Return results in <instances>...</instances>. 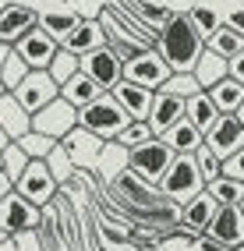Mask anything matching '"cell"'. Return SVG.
<instances>
[{"instance_id":"obj_1","label":"cell","mask_w":244,"mask_h":251,"mask_svg":"<svg viewBox=\"0 0 244 251\" xmlns=\"http://www.w3.org/2000/svg\"><path fill=\"white\" fill-rule=\"evenodd\" d=\"M202 50H205V39L195 32L188 14H177L173 11L167 18V25L156 32V53L167 60L170 71H191Z\"/></svg>"},{"instance_id":"obj_2","label":"cell","mask_w":244,"mask_h":251,"mask_svg":"<svg viewBox=\"0 0 244 251\" xmlns=\"http://www.w3.org/2000/svg\"><path fill=\"white\" fill-rule=\"evenodd\" d=\"M127 124H131V117H127V113L117 106V99H113L110 92L96 96L89 106L78 110V127L92 131V135L103 138V142H117V135H121Z\"/></svg>"},{"instance_id":"obj_3","label":"cell","mask_w":244,"mask_h":251,"mask_svg":"<svg viewBox=\"0 0 244 251\" xmlns=\"http://www.w3.org/2000/svg\"><path fill=\"white\" fill-rule=\"evenodd\" d=\"M170 163H173V149L163 138H149L138 149H127V170L149 184H159V177L170 170Z\"/></svg>"},{"instance_id":"obj_4","label":"cell","mask_w":244,"mask_h":251,"mask_svg":"<svg viewBox=\"0 0 244 251\" xmlns=\"http://www.w3.org/2000/svg\"><path fill=\"white\" fill-rule=\"evenodd\" d=\"M202 188H205V180H202V174H198V166H195L191 156H173L170 170L159 177V191L177 205H184L188 198L198 195Z\"/></svg>"},{"instance_id":"obj_5","label":"cell","mask_w":244,"mask_h":251,"mask_svg":"<svg viewBox=\"0 0 244 251\" xmlns=\"http://www.w3.org/2000/svg\"><path fill=\"white\" fill-rule=\"evenodd\" d=\"M39 226H43V209L39 205H32L18 191L0 198V233L14 237V233H32Z\"/></svg>"},{"instance_id":"obj_6","label":"cell","mask_w":244,"mask_h":251,"mask_svg":"<svg viewBox=\"0 0 244 251\" xmlns=\"http://www.w3.org/2000/svg\"><path fill=\"white\" fill-rule=\"evenodd\" d=\"M57 188L60 184L53 180L50 166H46L43 159H28V166L18 174V180H14V191H18L22 198H28L32 205H39V209H46L57 198Z\"/></svg>"},{"instance_id":"obj_7","label":"cell","mask_w":244,"mask_h":251,"mask_svg":"<svg viewBox=\"0 0 244 251\" xmlns=\"http://www.w3.org/2000/svg\"><path fill=\"white\" fill-rule=\"evenodd\" d=\"M173 71L167 68V60L156 53V46L149 50H138L135 57L124 60V81H131V85H142V89H163V81H167Z\"/></svg>"},{"instance_id":"obj_8","label":"cell","mask_w":244,"mask_h":251,"mask_svg":"<svg viewBox=\"0 0 244 251\" xmlns=\"http://www.w3.org/2000/svg\"><path fill=\"white\" fill-rule=\"evenodd\" d=\"M78 71L85 75L89 81H96L103 92H110V89L124 78V60L113 53L110 46H99V50H92V53L78 57Z\"/></svg>"},{"instance_id":"obj_9","label":"cell","mask_w":244,"mask_h":251,"mask_svg":"<svg viewBox=\"0 0 244 251\" xmlns=\"http://www.w3.org/2000/svg\"><path fill=\"white\" fill-rule=\"evenodd\" d=\"M11 96L18 99V106L32 117V113H39L46 103H53V99L60 96V89H57V81L46 75V71H28V75L18 81V89H14Z\"/></svg>"},{"instance_id":"obj_10","label":"cell","mask_w":244,"mask_h":251,"mask_svg":"<svg viewBox=\"0 0 244 251\" xmlns=\"http://www.w3.org/2000/svg\"><path fill=\"white\" fill-rule=\"evenodd\" d=\"M57 46H60V43H57L53 36H46V32L36 25L32 32H25V36L14 43L11 50L25 60L28 71H46V68H50V60H53V53H57Z\"/></svg>"},{"instance_id":"obj_11","label":"cell","mask_w":244,"mask_h":251,"mask_svg":"<svg viewBox=\"0 0 244 251\" xmlns=\"http://www.w3.org/2000/svg\"><path fill=\"white\" fill-rule=\"evenodd\" d=\"M78 124V110L71 103H64V99L57 96L53 103H46L39 113H32V131H39V135H50V138H64L68 131Z\"/></svg>"},{"instance_id":"obj_12","label":"cell","mask_w":244,"mask_h":251,"mask_svg":"<svg viewBox=\"0 0 244 251\" xmlns=\"http://www.w3.org/2000/svg\"><path fill=\"white\" fill-rule=\"evenodd\" d=\"M39 25V11L32 4H22V0H14V4H4L0 7V43L14 46L25 32H32Z\"/></svg>"},{"instance_id":"obj_13","label":"cell","mask_w":244,"mask_h":251,"mask_svg":"<svg viewBox=\"0 0 244 251\" xmlns=\"http://www.w3.org/2000/svg\"><path fill=\"white\" fill-rule=\"evenodd\" d=\"M205 237L223 244L226 251H234L244 241V212L237 205H220L216 216H213V223L205 226Z\"/></svg>"},{"instance_id":"obj_14","label":"cell","mask_w":244,"mask_h":251,"mask_svg":"<svg viewBox=\"0 0 244 251\" xmlns=\"http://www.w3.org/2000/svg\"><path fill=\"white\" fill-rule=\"evenodd\" d=\"M103 138H96L92 131H85V127H71L68 135L60 138V149L68 152V159L74 163V170H85V166H96V159H99V152H103Z\"/></svg>"},{"instance_id":"obj_15","label":"cell","mask_w":244,"mask_h":251,"mask_svg":"<svg viewBox=\"0 0 244 251\" xmlns=\"http://www.w3.org/2000/svg\"><path fill=\"white\" fill-rule=\"evenodd\" d=\"M213 152L220 156V159H226V156H234L237 149L244 145V127H241V121L230 113V117H220V121L205 131V138H202Z\"/></svg>"},{"instance_id":"obj_16","label":"cell","mask_w":244,"mask_h":251,"mask_svg":"<svg viewBox=\"0 0 244 251\" xmlns=\"http://www.w3.org/2000/svg\"><path fill=\"white\" fill-rule=\"evenodd\" d=\"M99 46H106V32H103L99 18H81L74 25V32H68V36L60 39V50H68L74 57H85L92 50H99Z\"/></svg>"},{"instance_id":"obj_17","label":"cell","mask_w":244,"mask_h":251,"mask_svg":"<svg viewBox=\"0 0 244 251\" xmlns=\"http://www.w3.org/2000/svg\"><path fill=\"white\" fill-rule=\"evenodd\" d=\"M184 117V99L181 96H170V92H156L152 96V110L145 117V124H149L152 138H159L167 127H173L177 121Z\"/></svg>"},{"instance_id":"obj_18","label":"cell","mask_w":244,"mask_h":251,"mask_svg":"<svg viewBox=\"0 0 244 251\" xmlns=\"http://www.w3.org/2000/svg\"><path fill=\"white\" fill-rule=\"evenodd\" d=\"M110 96L117 99V106L131 117V121H145L149 117V110H152V89H142V85H131V81H117V85L110 89Z\"/></svg>"},{"instance_id":"obj_19","label":"cell","mask_w":244,"mask_h":251,"mask_svg":"<svg viewBox=\"0 0 244 251\" xmlns=\"http://www.w3.org/2000/svg\"><path fill=\"white\" fill-rule=\"evenodd\" d=\"M216 209H220V202H216V198L202 188L198 195H191L188 202L181 205V223H184L188 230H195V233H205V226L213 223Z\"/></svg>"},{"instance_id":"obj_20","label":"cell","mask_w":244,"mask_h":251,"mask_svg":"<svg viewBox=\"0 0 244 251\" xmlns=\"http://www.w3.org/2000/svg\"><path fill=\"white\" fill-rule=\"evenodd\" d=\"M209 92V99H213V106H216V113L220 117H230V113H237L241 110V103H244V85L237 78H230L226 75L223 81H216L213 89H205Z\"/></svg>"},{"instance_id":"obj_21","label":"cell","mask_w":244,"mask_h":251,"mask_svg":"<svg viewBox=\"0 0 244 251\" xmlns=\"http://www.w3.org/2000/svg\"><path fill=\"white\" fill-rule=\"evenodd\" d=\"M159 138H163V142H167V145L173 149V156H191L195 149L202 145V131L195 127L191 121H184V117H181V121H177L173 127H167Z\"/></svg>"},{"instance_id":"obj_22","label":"cell","mask_w":244,"mask_h":251,"mask_svg":"<svg viewBox=\"0 0 244 251\" xmlns=\"http://www.w3.org/2000/svg\"><path fill=\"white\" fill-rule=\"evenodd\" d=\"M0 127H4V135L14 142V138H22L25 131L32 127V117L18 106V99H14L11 92L0 96Z\"/></svg>"},{"instance_id":"obj_23","label":"cell","mask_w":244,"mask_h":251,"mask_svg":"<svg viewBox=\"0 0 244 251\" xmlns=\"http://www.w3.org/2000/svg\"><path fill=\"white\" fill-rule=\"evenodd\" d=\"M184 121H191L195 127H198V131H202V138H205V131L220 121V113H216V106H213V99H209L205 89L184 99Z\"/></svg>"},{"instance_id":"obj_24","label":"cell","mask_w":244,"mask_h":251,"mask_svg":"<svg viewBox=\"0 0 244 251\" xmlns=\"http://www.w3.org/2000/svg\"><path fill=\"white\" fill-rule=\"evenodd\" d=\"M191 75H195V81H198L202 89H213L216 81H223L226 75H230V68H226V60H223L220 53H213V50L205 46L202 53H198V60H195Z\"/></svg>"},{"instance_id":"obj_25","label":"cell","mask_w":244,"mask_h":251,"mask_svg":"<svg viewBox=\"0 0 244 251\" xmlns=\"http://www.w3.org/2000/svg\"><path fill=\"white\" fill-rule=\"evenodd\" d=\"M96 96H103V89L96 85V81H89V78L81 75V71H78V75H71V78L64 81V85H60V99H64V103H71L74 110L89 106Z\"/></svg>"},{"instance_id":"obj_26","label":"cell","mask_w":244,"mask_h":251,"mask_svg":"<svg viewBox=\"0 0 244 251\" xmlns=\"http://www.w3.org/2000/svg\"><path fill=\"white\" fill-rule=\"evenodd\" d=\"M81 18L74 11H68V7H53V11H39V28L46 32V36H53L57 43L68 36V32H74V25H78Z\"/></svg>"},{"instance_id":"obj_27","label":"cell","mask_w":244,"mask_h":251,"mask_svg":"<svg viewBox=\"0 0 244 251\" xmlns=\"http://www.w3.org/2000/svg\"><path fill=\"white\" fill-rule=\"evenodd\" d=\"M205 46L213 50V53H220L223 60H230V57H237L241 50H244V36H241L237 28H230V25L223 22V25H220V28L213 32V36L205 39Z\"/></svg>"},{"instance_id":"obj_28","label":"cell","mask_w":244,"mask_h":251,"mask_svg":"<svg viewBox=\"0 0 244 251\" xmlns=\"http://www.w3.org/2000/svg\"><path fill=\"white\" fill-rule=\"evenodd\" d=\"M96 166H99L103 180L110 184L121 170H127V149H124L121 142H106V145H103V152H99V159H96Z\"/></svg>"},{"instance_id":"obj_29","label":"cell","mask_w":244,"mask_h":251,"mask_svg":"<svg viewBox=\"0 0 244 251\" xmlns=\"http://www.w3.org/2000/svg\"><path fill=\"white\" fill-rule=\"evenodd\" d=\"M205 191L216 198L220 205H237L241 198H244V180H234V177H216V180H209L205 184Z\"/></svg>"},{"instance_id":"obj_30","label":"cell","mask_w":244,"mask_h":251,"mask_svg":"<svg viewBox=\"0 0 244 251\" xmlns=\"http://www.w3.org/2000/svg\"><path fill=\"white\" fill-rule=\"evenodd\" d=\"M127 11H131L135 14V18H145V22H149V25H156V32L163 28V25H167V18H170V7H163V4H152V0H127V4H124Z\"/></svg>"},{"instance_id":"obj_31","label":"cell","mask_w":244,"mask_h":251,"mask_svg":"<svg viewBox=\"0 0 244 251\" xmlns=\"http://www.w3.org/2000/svg\"><path fill=\"white\" fill-rule=\"evenodd\" d=\"M188 18H191V25H195V32H198L202 39H209L213 32L223 25V18H220V11L216 7H209V4H195L191 11H188Z\"/></svg>"},{"instance_id":"obj_32","label":"cell","mask_w":244,"mask_h":251,"mask_svg":"<svg viewBox=\"0 0 244 251\" xmlns=\"http://www.w3.org/2000/svg\"><path fill=\"white\" fill-rule=\"evenodd\" d=\"M14 142H18L22 145V152L28 156V159H46V156H50V149L57 145V138H50V135H39V131H25V135L22 138H14Z\"/></svg>"},{"instance_id":"obj_33","label":"cell","mask_w":244,"mask_h":251,"mask_svg":"<svg viewBox=\"0 0 244 251\" xmlns=\"http://www.w3.org/2000/svg\"><path fill=\"white\" fill-rule=\"evenodd\" d=\"M46 75H50V78L57 81V89H60L71 75H78V57L57 46V53H53V60H50V68H46Z\"/></svg>"},{"instance_id":"obj_34","label":"cell","mask_w":244,"mask_h":251,"mask_svg":"<svg viewBox=\"0 0 244 251\" xmlns=\"http://www.w3.org/2000/svg\"><path fill=\"white\" fill-rule=\"evenodd\" d=\"M156 92H170V96L188 99V96H195V92H202V85L195 81V75H191V71H173L167 81H163V89H156Z\"/></svg>"},{"instance_id":"obj_35","label":"cell","mask_w":244,"mask_h":251,"mask_svg":"<svg viewBox=\"0 0 244 251\" xmlns=\"http://www.w3.org/2000/svg\"><path fill=\"white\" fill-rule=\"evenodd\" d=\"M43 163L50 166V174H53V180H57V184H68V180H71V177L78 174V170H74V163L68 159V152L60 149V142H57V145L50 149V156H46Z\"/></svg>"},{"instance_id":"obj_36","label":"cell","mask_w":244,"mask_h":251,"mask_svg":"<svg viewBox=\"0 0 244 251\" xmlns=\"http://www.w3.org/2000/svg\"><path fill=\"white\" fill-rule=\"evenodd\" d=\"M191 159H195V166H198V174H202V180H205V184L220 177V156H216V152H213V149H209L205 142H202V145L191 152Z\"/></svg>"},{"instance_id":"obj_37","label":"cell","mask_w":244,"mask_h":251,"mask_svg":"<svg viewBox=\"0 0 244 251\" xmlns=\"http://www.w3.org/2000/svg\"><path fill=\"white\" fill-rule=\"evenodd\" d=\"M25 75H28L25 60H22V57L11 50V57L4 60V68H0V81H4V89H7V92H14V89H18V81H22Z\"/></svg>"},{"instance_id":"obj_38","label":"cell","mask_w":244,"mask_h":251,"mask_svg":"<svg viewBox=\"0 0 244 251\" xmlns=\"http://www.w3.org/2000/svg\"><path fill=\"white\" fill-rule=\"evenodd\" d=\"M0 159H4V166H7L11 180H18V174L28 166V156L22 152V145H18V142H7L4 149H0Z\"/></svg>"},{"instance_id":"obj_39","label":"cell","mask_w":244,"mask_h":251,"mask_svg":"<svg viewBox=\"0 0 244 251\" xmlns=\"http://www.w3.org/2000/svg\"><path fill=\"white\" fill-rule=\"evenodd\" d=\"M149 138H152V131H149V124H145V121H131V124L117 135V142H121L124 149H138L142 142H149Z\"/></svg>"},{"instance_id":"obj_40","label":"cell","mask_w":244,"mask_h":251,"mask_svg":"<svg viewBox=\"0 0 244 251\" xmlns=\"http://www.w3.org/2000/svg\"><path fill=\"white\" fill-rule=\"evenodd\" d=\"M64 7L74 11L78 18H99L103 7H106V0H64Z\"/></svg>"},{"instance_id":"obj_41","label":"cell","mask_w":244,"mask_h":251,"mask_svg":"<svg viewBox=\"0 0 244 251\" xmlns=\"http://www.w3.org/2000/svg\"><path fill=\"white\" fill-rule=\"evenodd\" d=\"M220 174H223V177H234V180H244V145L237 149L234 156L220 159Z\"/></svg>"},{"instance_id":"obj_42","label":"cell","mask_w":244,"mask_h":251,"mask_svg":"<svg viewBox=\"0 0 244 251\" xmlns=\"http://www.w3.org/2000/svg\"><path fill=\"white\" fill-rule=\"evenodd\" d=\"M226 68H230V78H237L241 85H244V50H241L237 57H230V60H226Z\"/></svg>"},{"instance_id":"obj_43","label":"cell","mask_w":244,"mask_h":251,"mask_svg":"<svg viewBox=\"0 0 244 251\" xmlns=\"http://www.w3.org/2000/svg\"><path fill=\"white\" fill-rule=\"evenodd\" d=\"M11 191H14V180H11V174H7L4 159H0V198H4V195H11Z\"/></svg>"},{"instance_id":"obj_44","label":"cell","mask_w":244,"mask_h":251,"mask_svg":"<svg viewBox=\"0 0 244 251\" xmlns=\"http://www.w3.org/2000/svg\"><path fill=\"white\" fill-rule=\"evenodd\" d=\"M195 244H198V251H226L223 244H216V241H209V237H205V233H202V237H198V241H195Z\"/></svg>"},{"instance_id":"obj_45","label":"cell","mask_w":244,"mask_h":251,"mask_svg":"<svg viewBox=\"0 0 244 251\" xmlns=\"http://www.w3.org/2000/svg\"><path fill=\"white\" fill-rule=\"evenodd\" d=\"M226 25H230V28H237L241 36H244V7H241V11H234V14H230V22H226Z\"/></svg>"},{"instance_id":"obj_46","label":"cell","mask_w":244,"mask_h":251,"mask_svg":"<svg viewBox=\"0 0 244 251\" xmlns=\"http://www.w3.org/2000/svg\"><path fill=\"white\" fill-rule=\"evenodd\" d=\"M7 57H11V46H7V43H0V68H4V60H7Z\"/></svg>"},{"instance_id":"obj_47","label":"cell","mask_w":244,"mask_h":251,"mask_svg":"<svg viewBox=\"0 0 244 251\" xmlns=\"http://www.w3.org/2000/svg\"><path fill=\"white\" fill-rule=\"evenodd\" d=\"M234 117H237V121H241V127H244V103H241V110H237Z\"/></svg>"},{"instance_id":"obj_48","label":"cell","mask_w":244,"mask_h":251,"mask_svg":"<svg viewBox=\"0 0 244 251\" xmlns=\"http://www.w3.org/2000/svg\"><path fill=\"white\" fill-rule=\"evenodd\" d=\"M135 251H159V248H135Z\"/></svg>"},{"instance_id":"obj_49","label":"cell","mask_w":244,"mask_h":251,"mask_svg":"<svg viewBox=\"0 0 244 251\" xmlns=\"http://www.w3.org/2000/svg\"><path fill=\"white\" fill-rule=\"evenodd\" d=\"M237 209H241V212H244V198H241V202H237Z\"/></svg>"},{"instance_id":"obj_50","label":"cell","mask_w":244,"mask_h":251,"mask_svg":"<svg viewBox=\"0 0 244 251\" xmlns=\"http://www.w3.org/2000/svg\"><path fill=\"white\" fill-rule=\"evenodd\" d=\"M234 251H244V241H241V244H237V248H234Z\"/></svg>"},{"instance_id":"obj_51","label":"cell","mask_w":244,"mask_h":251,"mask_svg":"<svg viewBox=\"0 0 244 251\" xmlns=\"http://www.w3.org/2000/svg\"><path fill=\"white\" fill-rule=\"evenodd\" d=\"M4 92H7V89H4V81H0V96H4Z\"/></svg>"},{"instance_id":"obj_52","label":"cell","mask_w":244,"mask_h":251,"mask_svg":"<svg viewBox=\"0 0 244 251\" xmlns=\"http://www.w3.org/2000/svg\"><path fill=\"white\" fill-rule=\"evenodd\" d=\"M0 241H7V233H0Z\"/></svg>"},{"instance_id":"obj_53","label":"cell","mask_w":244,"mask_h":251,"mask_svg":"<svg viewBox=\"0 0 244 251\" xmlns=\"http://www.w3.org/2000/svg\"><path fill=\"white\" fill-rule=\"evenodd\" d=\"M4 4H14V0H4Z\"/></svg>"}]
</instances>
